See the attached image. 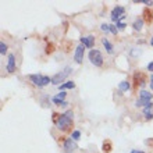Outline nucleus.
Instances as JSON below:
<instances>
[{
    "label": "nucleus",
    "mask_w": 153,
    "mask_h": 153,
    "mask_svg": "<svg viewBox=\"0 0 153 153\" xmlns=\"http://www.w3.org/2000/svg\"><path fill=\"white\" fill-rule=\"evenodd\" d=\"M73 117H74L73 110H67L64 114L54 113L53 114V121H54L56 127L60 131H68L73 127Z\"/></svg>",
    "instance_id": "nucleus-1"
},
{
    "label": "nucleus",
    "mask_w": 153,
    "mask_h": 153,
    "mask_svg": "<svg viewBox=\"0 0 153 153\" xmlns=\"http://www.w3.org/2000/svg\"><path fill=\"white\" fill-rule=\"evenodd\" d=\"M28 78L38 88H43V86H46V85L52 82V78H49L48 75H42V74H31Z\"/></svg>",
    "instance_id": "nucleus-2"
},
{
    "label": "nucleus",
    "mask_w": 153,
    "mask_h": 153,
    "mask_svg": "<svg viewBox=\"0 0 153 153\" xmlns=\"http://www.w3.org/2000/svg\"><path fill=\"white\" fill-rule=\"evenodd\" d=\"M88 57H89V61H91L95 67H102V65H103V56H102V53L99 52V50H96V49L89 50Z\"/></svg>",
    "instance_id": "nucleus-3"
},
{
    "label": "nucleus",
    "mask_w": 153,
    "mask_h": 153,
    "mask_svg": "<svg viewBox=\"0 0 153 153\" xmlns=\"http://www.w3.org/2000/svg\"><path fill=\"white\" fill-rule=\"evenodd\" d=\"M71 71H73V68H71V67H65L61 73L56 74V75L53 76V78H52V84L53 85H59V86H60V85H63V84H64L63 81L68 76V74L71 73Z\"/></svg>",
    "instance_id": "nucleus-4"
},
{
    "label": "nucleus",
    "mask_w": 153,
    "mask_h": 153,
    "mask_svg": "<svg viewBox=\"0 0 153 153\" xmlns=\"http://www.w3.org/2000/svg\"><path fill=\"white\" fill-rule=\"evenodd\" d=\"M153 95L150 92H148V91H145V89H142L141 92H139V99L137 100V106L138 107H142V106H148L150 103V100H152Z\"/></svg>",
    "instance_id": "nucleus-5"
},
{
    "label": "nucleus",
    "mask_w": 153,
    "mask_h": 153,
    "mask_svg": "<svg viewBox=\"0 0 153 153\" xmlns=\"http://www.w3.org/2000/svg\"><path fill=\"white\" fill-rule=\"evenodd\" d=\"M124 13H125V8L123 7V6H116V7L111 10V14H110V17H111V20L114 21V22H118V21L124 17Z\"/></svg>",
    "instance_id": "nucleus-6"
},
{
    "label": "nucleus",
    "mask_w": 153,
    "mask_h": 153,
    "mask_svg": "<svg viewBox=\"0 0 153 153\" xmlns=\"http://www.w3.org/2000/svg\"><path fill=\"white\" fill-rule=\"evenodd\" d=\"M65 95L67 93L63 91V92H60V93H57L56 96H53V103L54 105H57V106H61V107H67L68 106V102H65L64 99H65Z\"/></svg>",
    "instance_id": "nucleus-7"
},
{
    "label": "nucleus",
    "mask_w": 153,
    "mask_h": 153,
    "mask_svg": "<svg viewBox=\"0 0 153 153\" xmlns=\"http://www.w3.org/2000/svg\"><path fill=\"white\" fill-rule=\"evenodd\" d=\"M84 54H85V46H84V45L76 46L75 53H74V60H75V63L81 64V63H82V60H84Z\"/></svg>",
    "instance_id": "nucleus-8"
},
{
    "label": "nucleus",
    "mask_w": 153,
    "mask_h": 153,
    "mask_svg": "<svg viewBox=\"0 0 153 153\" xmlns=\"http://www.w3.org/2000/svg\"><path fill=\"white\" fill-rule=\"evenodd\" d=\"M6 68H7L8 73H14V71H16V56H14V54H8Z\"/></svg>",
    "instance_id": "nucleus-9"
},
{
    "label": "nucleus",
    "mask_w": 153,
    "mask_h": 153,
    "mask_svg": "<svg viewBox=\"0 0 153 153\" xmlns=\"http://www.w3.org/2000/svg\"><path fill=\"white\" fill-rule=\"evenodd\" d=\"M81 45H84L85 48H93V45H95V38H93L92 35L82 36L81 38Z\"/></svg>",
    "instance_id": "nucleus-10"
},
{
    "label": "nucleus",
    "mask_w": 153,
    "mask_h": 153,
    "mask_svg": "<svg viewBox=\"0 0 153 153\" xmlns=\"http://www.w3.org/2000/svg\"><path fill=\"white\" fill-rule=\"evenodd\" d=\"M134 79H135V84H137V86L139 85V86H143V85L146 84V75L145 74H141L138 73L134 75Z\"/></svg>",
    "instance_id": "nucleus-11"
},
{
    "label": "nucleus",
    "mask_w": 153,
    "mask_h": 153,
    "mask_svg": "<svg viewBox=\"0 0 153 153\" xmlns=\"http://www.w3.org/2000/svg\"><path fill=\"white\" fill-rule=\"evenodd\" d=\"M76 148H78L76 142L73 141L71 138H68V139H65V141H64V149H67V150H74V149H76Z\"/></svg>",
    "instance_id": "nucleus-12"
},
{
    "label": "nucleus",
    "mask_w": 153,
    "mask_h": 153,
    "mask_svg": "<svg viewBox=\"0 0 153 153\" xmlns=\"http://www.w3.org/2000/svg\"><path fill=\"white\" fill-rule=\"evenodd\" d=\"M102 43H103V46H105L106 52L109 53V54H113V53H114L113 45L110 43V42H109V39H107V38H103V39H102Z\"/></svg>",
    "instance_id": "nucleus-13"
},
{
    "label": "nucleus",
    "mask_w": 153,
    "mask_h": 153,
    "mask_svg": "<svg viewBox=\"0 0 153 153\" xmlns=\"http://www.w3.org/2000/svg\"><path fill=\"white\" fill-rule=\"evenodd\" d=\"M143 18H137V20L134 21L132 24V28L135 29V31H142V27H143Z\"/></svg>",
    "instance_id": "nucleus-14"
},
{
    "label": "nucleus",
    "mask_w": 153,
    "mask_h": 153,
    "mask_svg": "<svg viewBox=\"0 0 153 153\" xmlns=\"http://www.w3.org/2000/svg\"><path fill=\"white\" fill-rule=\"evenodd\" d=\"M152 20H153V14H152V11H150L149 8H145L143 10V21L145 22H152Z\"/></svg>",
    "instance_id": "nucleus-15"
},
{
    "label": "nucleus",
    "mask_w": 153,
    "mask_h": 153,
    "mask_svg": "<svg viewBox=\"0 0 153 153\" xmlns=\"http://www.w3.org/2000/svg\"><path fill=\"white\" fill-rule=\"evenodd\" d=\"M74 88H75V82H74V81H65L63 85H60L61 92L65 91V89H74Z\"/></svg>",
    "instance_id": "nucleus-16"
},
{
    "label": "nucleus",
    "mask_w": 153,
    "mask_h": 153,
    "mask_svg": "<svg viewBox=\"0 0 153 153\" xmlns=\"http://www.w3.org/2000/svg\"><path fill=\"white\" fill-rule=\"evenodd\" d=\"M129 89V82L128 81H121L120 84H118V91L121 92H127Z\"/></svg>",
    "instance_id": "nucleus-17"
},
{
    "label": "nucleus",
    "mask_w": 153,
    "mask_h": 153,
    "mask_svg": "<svg viewBox=\"0 0 153 153\" xmlns=\"http://www.w3.org/2000/svg\"><path fill=\"white\" fill-rule=\"evenodd\" d=\"M110 150H111V142H109V141L103 142V152H105V153H109Z\"/></svg>",
    "instance_id": "nucleus-18"
},
{
    "label": "nucleus",
    "mask_w": 153,
    "mask_h": 153,
    "mask_svg": "<svg viewBox=\"0 0 153 153\" xmlns=\"http://www.w3.org/2000/svg\"><path fill=\"white\" fill-rule=\"evenodd\" d=\"M7 49H8V46L4 42H0V54L1 56H4L6 53H7Z\"/></svg>",
    "instance_id": "nucleus-19"
},
{
    "label": "nucleus",
    "mask_w": 153,
    "mask_h": 153,
    "mask_svg": "<svg viewBox=\"0 0 153 153\" xmlns=\"http://www.w3.org/2000/svg\"><path fill=\"white\" fill-rule=\"evenodd\" d=\"M79 138H81V132L78 131V129H75V131L71 134V139L76 142V141H79Z\"/></svg>",
    "instance_id": "nucleus-20"
},
{
    "label": "nucleus",
    "mask_w": 153,
    "mask_h": 153,
    "mask_svg": "<svg viewBox=\"0 0 153 153\" xmlns=\"http://www.w3.org/2000/svg\"><path fill=\"white\" fill-rule=\"evenodd\" d=\"M100 29L105 31V32H110V25L109 24H102L100 25Z\"/></svg>",
    "instance_id": "nucleus-21"
},
{
    "label": "nucleus",
    "mask_w": 153,
    "mask_h": 153,
    "mask_svg": "<svg viewBox=\"0 0 153 153\" xmlns=\"http://www.w3.org/2000/svg\"><path fill=\"white\" fill-rule=\"evenodd\" d=\"M53 50H54V49H53V45L49 43L48 46H46V50H45V52L48 53V54H50V53H53Z\"/></svg>",
    "instance_id": "nucleus-22"
},
{
    "label": "nucleus",
    "mask_w": 153,
    "mask_h": 153,
    "mask_svg": "<svg viewBox=\"0 0 153 153\" xmlns=\"http://www.w3.org/2000/svg\"><path fill=\"white\" fill-rule=\"evenodd\" d=\"M116 27H117V29H124L127 25H125L123 21H120V22H117V24H116Z\"/></svg>",
    "instance_id": "nucleus-23"
},
{
    "label": "nucleus",
    "mask_w": 153,
    "mask_h": 153,
    "mask_svg": "<svg viewBox=\"0 0 153 153\" xmlns=\"http://www.w3.org/2000/svg\"><path fill=\"white\" fill-rule=\"evenodd\" d=\"M110 32L113 33V35H117V32H118V29L116 28V25H110Z\"/></svg>",
    "instance_id": "nucleus-24"
},
{
    "label": "nucleus",
    "mask_w": 153,
    "mask_h": 153,
    "mask_svg": "<svg viewBox=\"0 0 153 153\" xmlns=\"http://www.w3.org/2000/svg\"><path fill=\"white\" fill-rule=\"evenodd\" d=\"M139 1H141V3H145V4H148V6H152V4H153V1H152V0H139Z\"/></svg>",
    "instance_id": "nucleus-25"
},
{
    "label": "nucleus",
    "mask_w": 153,
    "mask_h": 153,
    "mask_svg": "<svg viewBox=\"0 0 153 153\" xmlns=\"http://www.w3.org/2000/svg\"><path fill=\"white\" fill-rule=\"evenodd\" d=\"M149 86H150V89L153 91V74L150 75V78H149Z\"/></svg>",
    "instance_id": "nucleus-26"
},
{
    "label": "nucleus",
    "mask_w": 153,
    "mask_h": 153,
    "mask_svg": "<svg viewBox=\"0 0 153 153\" xmlns=\"http://www.w3.org/2000/svg\"><path fill=\"white\" fill-rule=\"evenodd\" d=\"M148 71H150V73H153V61H152V63H149V64H148Z\"/></svg>",
    "instance_id": "nucleus-27"
},
{
    "label": "nucleus",
    "mask_w": 153,
    "mask_h": 153,
    "mask_svg": "<svg viewBox=\"0 0 153 153\" xmlns=\"http://www.w3.org/2000/svg\"><path fill=\"white\" fill-rule=\"evenodd\" d=\"M131 153H145V152H142V150H137V149H134V150H131Z\"/></svg>",
    "instance_id": "nucleus-28"
},
{
    "label": "nucleus",
    "mask_w": 153,
    "mask_h": 153,
    "mask_svg": "<svg viewBox=\"0 0 153 153\" xmlns=\"http://www.w3.org/2000/svg\"><path fill=\"white\" fill-rule=\"evenodd\" d=\"M150 45H152V46H153V38H152V39H150Z\"/></svg>",
    "instance_id": "nucleus-29"
}]
</instances>
